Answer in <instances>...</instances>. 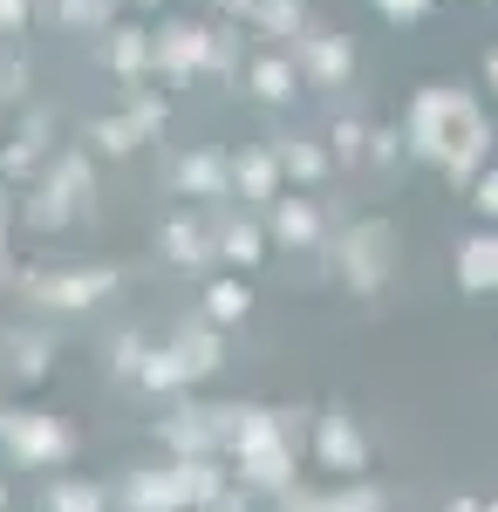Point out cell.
<instances>
[{"mask_svg":"<svg viewBox=\"0 0 498 512\" xmlns=\"http://www.w3.org/2000/svg\"><path fill=\"white\" fill-rule=\"evenodd\" d=\"M232 478L246 485V492H294V437H287V410H253V403H239V417H232Z\"/></svg>","mask_w":498,"mask_h":512,"instance_id":"cell-1","label":"cell"},{"mask_svg":"<svg viewBox=\"0 0 498 512\" xmlns=\"http://www.w3.org/2000/svg\"><path fill=\"white\" fill-rule=\"evenodd\" d=\"M232 417H239V403H178L157 424V444L171 458H219L226 437H232Z\"/></svg>","mask_w":498,"mask_h":512,"instance_id":"cell-2","label":"cell"},{"mask_svg":"<svg viewBox=\"0 0 498 512\" xmlns=\"http://www.w3.org/2000/svg\"><path fill=\"white\" fill-rule=\"evenodd\" d=\"M307 444H314V465H321V472L362 478L369 465H376V451H369L362 424L348 417V403H328V410H314V424H307Z\"/></svg>","mask_w":498,"mask_h":512,"instance_id":"cell-3","label":"cell"},{"mask_svg":"<svg viewBox=\"0 0 498 512\" xmlns=\"http://www.w3.org/2000/svg\"><path fill=\"white\" fill-rule=\"evenodd\" d=\"M0 444L21 465H69V451H76L69 424L48 417V410H0Z\"/></svg>","mask_w":498,"mask_h":512,"instance_id":"cell-4","label":"cell"},{"mask_svg":"<svg viewBox=\"0 0 498 512\" xmlns=\"http://www.w3.org/2000/svg\"><path fill=\"white\" fill-rule=\"evenodd\" d=\"M137 383H144V390H157V396H178V390H192V383H198V369L185 362V349L171 342V349H151V355H144Z\"/></svg>","mask_w":498,"mask_h":512,"instance_id":"cell-5","label":"cell"},{"mask_svg":"<svg viewBox=\"0 0 498 512\" xmlns=\"http://www.w3.org/2000/svg\"><path fill=\"white\" fill-rule=\"evenodd\" d=\"M110 294V274H62V280H35V301L48 308H89Z\"/></svg>","mask_w":498,"mask_h":512,"instance_id":"cell-6","label":"cell"},{"mask_svg":"<svg viewBox=\"0 0 498 512\" xmlns=\"http://www.w3.org/2000/svg\"><path fill=\"white\" fill-rule=\"evenodd\" d=\"M458 280H464V294H492L498 287V239H464L458 246Z\"/></svg>","mask_w":498,"mask_h":512,"instance_id":"cell-7","label":"cell"},{"mask_svg":"<svg viewBox=\"0 0 498 512\" xmlns=\"http://www.w3.org/2000/svg\"><path fill=\"white\" fill-rule=\"evenodd\" d=\"M383 274H389V239L383 233H355V246H348V280H355L362 294H376Z\"/></svg>","mask_w":498,"mask_h":512,"instance_id":"cell-8","label":"cell"},{"mask_svg":"<svg viewBox=\"0 0 498 512\" xmlns=\"http://www.w3.org/2000/svg\"><path fill=\"white\" fill-rule=\"evenodd\" d=\"M328 512H389V492L383 485H369V478H342L335 492H321Z\"/></svg>","mask_w":498,"mask_h":512,"instance_id":"cell-9","label":"cell"},{"mask_svg":"<svg viewBox=\"0 0 498 512\" xmlns=\"http://www.w3.org/2000/svg\"><path fill=\"white\" fill-rule=\"evenodd\" d=\"M48 512H103V485L62 478V485H48Z\"/></svg>","mask_w":498,"mask_h":512,"instance_id":"cell-10","label":"cell"},{"mask_svg":"<svg viewBox=\"0 0 498 512\" xmlns=\"http://www.w3.org/2000/svg\"><path fill=\"white\" fill-rule=\"evenodd\" d=\"M246 308H253V301H246V287H239V280H219V287L205 294V315H212V328H232Z\"/></svg>","mask_w":498,"mask_h":512,"instance_id":"cell-11","label":"cell"},{"mask_svg":"<svg viewBox=\"0 0 498 512\" xmlns=\"http://www.w3.org/2000/svg\"><path fill=\"white\" fill-rule=\"evenodd\" d=\"M178 349H185V362H192L198 376H212V369L226 362V349H219V335H212V328H185V335H178Z\"/></svg>","mask_w":498,"mask_h":512,"instance_id":"cell-12","label":"cell"},{"mask_svg":"<svg viewBox=\"0 0 498 512\" xmlns=\"http://www.w3.org/2000/svg\"><path fill=\"white\" fill-rule=\"evenodd\" d=\"M144 355H151V349H144L137 335H123V342L110 349V369H116V376H130V383H137V369H144Z\"/></svg>","mask_w":498,"mask_h":512,"instance_id":"cell-13","label":"cell"},{"mask_svg":"<svg viewBox=\"0 0 498 512\" xmlns=\"http://www.w3.org/2000/svg\"><path fill=\"white\" fill-rule=\"evenodd\" d=\"M226 253L239 260V267H253V260H260V233H246V226H239V233L226 239Z\"/></svg>","mask_w":498,"mask_h":512,"instance_id":"cell-14","label":"cell"},{"mask_svg":"<svg viewBox=\"0 0 498 512\" xmlns=\"http://www.w3.org/2000/svg\"><path fill=\"white\" fill-rule=\"evenodd\" d=\"M280 512H328V499H321V492H301V485H294V492H280Z\"/></svg>","mask_w":498,"mask_h":512,"instance_id":"cell-15","label":"cell"},{"mask_svg":"<svg viewBox=\"0 0 498 512\" xmlns=\"http://www.w3.org/2000/svg\"><path fill=\"white\" fill-rule=\"evenodd\" d=\"M280 233L287 239H314V219H307L301 205H287V212H280Z\"/></svg>","mask_w":498,"mask_h":512,"instance_id":"cell-16","label":"cell"},{"mask_svg":"<svg viewBox=\"0 0 498 512\" xmlns=\"http://www.w3.org/2000/svg\"><path fill=\"white\" fill-rule=\"evenodd\" d=\"M171 260H205V253H198V233H192V226H178V233H171Z\"/></svg>","mask_w":498,"mask_h":512,"instance_id":"cell-17","label":"cell"},{"mask_svg":"<svg viewBox=\"0 0 498 512\" xmlns=\"http://www.w3.org/2000/svg\"><path fill=\"white\" fill-rule=\"evenodd\" d=\"M451 512H485V506H478V499H451Z\"/></svg>","mask_w":498,"mask_h":512,"instance_id":"cell-18","label":"cell"},{"mask_svg":"<svg viewBox=\"0 0 498 512\" xmlns=\"http://www.w3.org/2000/svg\"><path fill=\"white\" fill-rule=\"evenodd\" d=\"M0 512H7V485H0Z\"/></svg>","mask_w":498,"mask_h":512,"instance_id":"cell-19","label":"cell"},{"mask_svg":"<svg viewBox=\"0 0 498 512\" xmlns=\"http://www.w3.org/2000/svg\"><path fill=\"white\" fill-rule=\"evenodd\" d=\"M485 512H498V499H492V506H485Z\"/></svg>","mask_w":498,"mask_h":512,"instance_id":"cell-20","label":"cell"}]
</instances>
